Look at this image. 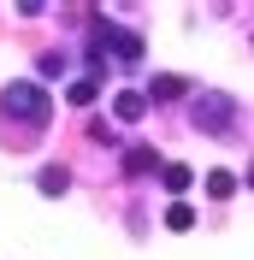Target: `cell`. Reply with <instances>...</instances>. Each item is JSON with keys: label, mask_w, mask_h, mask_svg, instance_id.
Instances as JSON below:
<instances>
[{"label": "cell", "mask_w": 254, "mask_h": 260, "mask_svg": "<svg viewBox=\"0 0 254 260\" xmlns=\"http://www.w3.org/2000/svg\"><path fill=\"white\" fill-rule=\"evenodd\" d=\"M142 36L136 30H118V24H107V18H95V24H89V65H95V71H107V59L118 65V71H136V65H142Z\"/></svg>", "instance_id": "1"}, {"label": "cell", "mask_w": 254, "mask_h": 260, "mask_svg": "<svg viewBox=\"0 0 254 260\" xmlns=\"http://www.w3.org/2000/svg\"><path fill=\"white\" fill-rule=\"evenodd\" d=\"M0 107H6V118H18V124H30V130H42L48 113H53V101H48L42 83H6L0 89Z\"/></svg>", "instance_id": "2"}, {"label": "cell", "mask_w": 254, "mask_h": 260, "mask_svg": "<svg viewBox=\"0 0 254 260\" xmlns=\"http://www.w3.org/2000/svg\"><path fill=\"white\" fill-rule=\"evenodd\" d=\"M189 118H195V130H207V136H225V130L237 124V101L225 95V89H207V95H195Z\"/></svg>", "instance_id": "3"}, {"label": "cell", "mask_w": 254, "mask_h": 260, "mask_svg": "<svg viewBox=\"0 0 254 260\" xmlns=\"http://www.w3.org/2000/svg\"><path fill=\"white\" fill-rule=\"evenodd\" d=\"M112 113L124 118V124H136V118L148 113V95H136V89H118V95H112Z\"/></svg>", "instance_id": "4"}, {"label": "cell", "mask_w": 254, "mask_h": 260, "mask_svg": "<svg viewBox=\"0 0 254 260\" xmlns=\"http://www.w3.org/2000/svg\"><path fill=\"white\" fill-rule=\"evenodd\" d=\"M154 166H160V154H154V148H148V142H136V148H124V172H130V178H148V172H154Z\"/></svg>", "instance_id": "5"}, {"label": "cell", "mask_w": 254, "mask_h": 260, "mask_svg": "<svg viewBox=\"0 0 254 260\" xmlns=\"http://www.w3.org/2000/svg\"><path fill=\"white\" fill-rule=\"evenodd\" d=\"M189 95V77H154L148 83V101H183Z\"/></svg>", "instance_id": "6"}, {"label": "cell", "mask_w": 254, "mask_h": 260, "mask_svg": "<svg viewBox=\"0 0 254 260\" xmlns=\"http://www.w3.org/2000/svg\"><path fill=\"white\" fill-rule=\"evenodd\" d=\"M36 189L42 195H65L71 189V172H65V166H42V172H36Z\"/></svg>", "instance_id": "7"}, {"label": "cell", "mask_w": 254, "mask_h": 260, "mask_svg": "<svg viewBox=\"0 0 254 260\" xmlns=\"http://www.w3.org/2000/svg\"><path fill=\"white\" fill-rule=\"evenodd\" d=\"M195 225V207L189 201H172V207H166V231H189Z\"/></svg>", "instance_id": "8"}, {"label": "cell", "mask_w": 254, "mask_h": 260, "mask_svg": "<svg viewBox=\"0 0 254 260\" xmlns=\"http://www.w3.org/2000/svg\"><path fill=\"white\" fill-rule=\"evenodd\" d=\"M160 183H166L172 195H183L189 189V166H160Z\"/></svg>", "instance_id": "9"}, {"label": "cell", "mask_w": 254, "mask_h": 260, "mask_svg": "<svg viewBox=\"0 0 254 260\" xmlns=\"http://www.w3.org/2000/svg\"><path fill=\"white\" fill-rule=\"evenodd\" d=\"M207 195H213V201L237 195V178H231V172H207Z\"/></svg>", "instance_id": "10"}, {"label": "cell", "mask_w": 254, "mask_h": 260, "mask_svg": "<svg viewBox=\"0 0 254 260\" xmlns=\"http://www.w3.org/2000/svg\"><path fill=\"white\" fill-rule=\"evenodd\" d=\"M36 71H42V77H65V53H59V48L42 53V59H36Z\"/></svg>", "instance_id": "11"}, {"label": "cell", "mask_w": 254, "mask_h": 260, "mask_svg": "<svg viewBox=\"0 0 254 260\" xmlns=\"http://www.w3.org/2000/svg\"><path fill=\"white\" fill-rule=\"evenodd\" d=\"M65 95H71V107H89V101H95V83H89V77H77Z\"/></svg>", "instance_id": "12"}, {"label": "cell", "mask_w": 254, "mask_h": 260, "mask_svg": "<svg viewBox=\"0 0 254 260\" xmlns=\"http://www.w3.org/2000/svg\"><path fill=\"white\" fill-rule=\"evenodd\" d=\"M248 183H254V166H248Z\"/></svg>", "instance_id": "13"}]
</instances>
